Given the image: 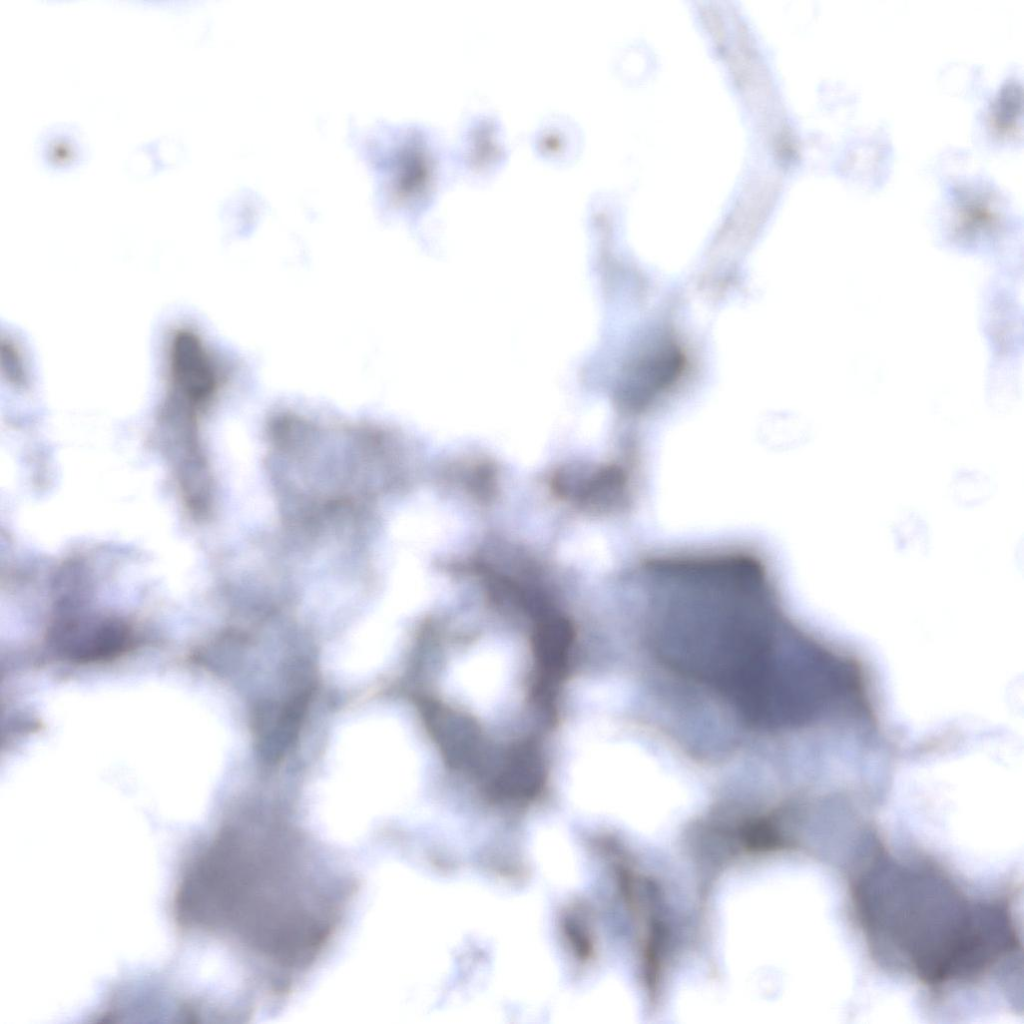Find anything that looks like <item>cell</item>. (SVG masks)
Returning a JSON list of instances; mask_svg holds the SVG:
<instances>
[{"label":"cell","mask_w":1024,"mask_h":1024,"mask_svg":"<svg viewBox=\"0 0 1024 1024\" xmlns=\"http://www.w3.org/2000/svg\"><path fill=\"white\" fill-rule=\"evenodd\" d=\"M128 633L117 624H100L88 633H65L60 640L66 653L76 659H99L122 651L127 643Z\"/></svg>","instance_id":"8992f818"},{"label":"cell","mask_w":1024,"mask_h":1024,"mask_svg":"<svg viewBox=\"0 0 1024 1024\" xmlns=\"http://www.w3.org/2000/svg\"><path fill=\"white\" fill-rule=\"evenodd\" d=\"M1 369L10 383L24 386L28 376L20 349L11 340L1 342Z\"/></svg>","instance_id":"52a82bcc"},{"label":"cell","mask_w":1024,"mask_h":1024,"mask_svg":"<svg viewBox=\"0 0 1024 1024\" xmlns=\"http://www.w3.org/2000/svg\"><path fill=\"white\" fill-rule=\"evenodd\" d=\"M516 656L501 640L485 641L455 661L446 679L447 692L483 714L507 701L514 681Z\"/></svg>","instance_id":"7a4b0ae2"},{"label":"cell","mask_w":1024,"mask_h":1024,"mask_svg":"<svg viewBox=\"0 0 1024 1024\" xmlns=\"http://www.w3.org/2000/svg\"><path fill=\"white\" fill-rule=\"evenodd\" d=\"M77 145L69 135L59 134L49 141L46 153L49 161L56 165L70 164L77 155Z\"/></svg>","instance_id":"ba28073f"},{"label":"cell","mask_w":1024,"mask_h":1024,"mask_svg":"<svg viewBox=\"0 0 1024 1024\" xmlns=\"http://www.w3.org/2000/svg\"><path fill=\"white\" fill-rule=\"evenodd\" d=\"M685 366L684 355L675 342L658 339L640 350L629 365L625 393L630 404L643 407L672 386Z\"/></svg>","instance_id":"5b68a950"},{"label":"cell","mask_w":1024,"mask_h":1024,"mask_svg":"<svg viewBox=\"0 0 1024 1024\" xmlns=\"http://www.w3.org/2000/svg\"><path fill=\"white\" fill-rule=\"evenodd\" d=\"M222 378L220 366L198 333L188 327L172 332L167 348L169 396L186 406L201 405L214 395Z\"/></svg>","instance_id":"277c9868"},{"label":"cell","mask_w":1024,"mask_h":1024,"mask_svg":"<svg viewBox=\"0 0 1024 1024\" xmlns=\"http://www.w3.org/2000/svg\"><path fill=\"white\" fill-rule=\"evenodd\" d=\"M400 641L393 622L384 616L371 617L331 642L325 652L324 667L339 682L365 680L392 660Z\"/></svg>","instance_id":"3957f363"},{"label":"cell","mask_w":1024,"mask_h":1024,"mask_svg":"<svg viewBox=\"0 0 1024 1024\" xmlns=\"http://www.w3.org/2000/svg\"><path fill=\"white\" fill-rule=\"evenodd\" d=\"M317 791L333 796L388 795L418 785L423 757L413 732L398 716L373 710L336 731Z\"/></svg>","instance_id":"6da1fadb"}]
</instances>
